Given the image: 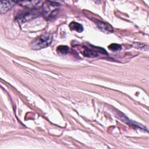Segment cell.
<instances>
[{"label":"cell","mask_w":149,"mask_h":149,"mask_svg":"<svg viewBox=\"0 0 149 149\" xmlns=\"http://www.w3.org/2000/svg\"><path fill=\"white\" fill-rule=\"evenodd\" d=\"M69 48L66 45H59L56 49L57 52L59 55H66L69 52Z\"/></svg>","instance_id":"cell-7"},{"label":"cell","mask_w":149,"mask_h":149,"mask_svg":"<svg viewBox=\"0 0 149 149\" xmlns=\"http://www.w3.org/2000/svg\"><path fill=\"white\" fill-rule=\"evenodd\" d=\"M108 48L109 50L112 51H119L120 49H121L122 47L120 45L118 44H115V43H113L110 44L108 46Z\"/></svg>","instance_id":"cell-8"},{"label":"cell","mask_w":149,"mask_h":149,"mask_svg":"<svg viewBox=\"0 0 149 149\" xmlns=\"http://www.w3.org/2000/svg\"><path fill=\"white\" fill-rule=\"evenodd\" d=\"M52 36L45 33L37 37L31 43L30 46L33 49L38 50L48 47L52 41Z\"/></svg>","instance_id":"cell-1"},{"label":"cell","mask_w":149,"mask_h":149,"mask_svg":"<svg viewBox=\"0 0 149 149\" xmlns=\"http://www.w3.org/2000/svg\"><path fill=\"white\" fill-rule=\"evenodd\" d=\"M69 28L72 30L77 31L78 33H81L84 30L83 27L82 26V25L81 24L75 22H72L70 23Z\"/></svg>","instance_id":"cell-5"},{"label":"cell","mask_w":149,"mask_h":149,"mask_svg":"<svg viewBox=\"0 0 149 149\" xmlns=\"http://www.w3.org/2000/svg\"><path fill=\"white\" fill-rule=\"evenodd\" d=\"M17 2L12 1H2L0 2V13L3 14L9 11Z\"/></svg>","instance_id":"cell-4"},{"label":"cell","mask_w":149,"mask_h":149,"mask_svg":"<svg viewBox=\"0 0 149 149\" xmlns=\"http://www.w3.org/2000/svg\"><path fill=\"white\" fill-rule=\"evenodd\" d=\"M94 49H93L92 48H85V49L83 51V55L86 56V57H88V58H95V57H97L99 56L100 55V52L105 54H107V52H106V51L105 49H104L103 48H100L99 50L97 51V49H98V47H94Z\"/></svg>","instance_id":"cell-2"},{"label":"cell","mask_w":149,"mask_h":149,"mask_svg":"<svg viewBox=\"0 0 149 149\" xmlns=\"http://www.w3.org/2000/svg\"><path fill=\"white\" fill-rule=\"evenodd\" d=\"M95 23L97 24L99 29L105 33H111L113 31L112 26L108 23L100 20H96Z\"/></svg>","instance_id":"cell-3"},{"label":"cell","mask_w":149,"mask_h":149,"mask_svg":"<svg viewBox=\"0 0 149 149\" xmlns=\"http://www.w3.org/2000/svg\"><path fill=\"white\" fill-rule=\"evenodd\" d=\"M134 47L140 49H143L144 51H148V46L145 45L144 44L141 43V42H135L134 43Z\"/></svg>","instance_id":"cell-9"},{"label":"cell","mask_w":149,"mask_h":149,"mask_svg":"<svg viewBox=\"0 0 149 149\" xmlns=\"http://www.w3.org/2000/svg\"><path fill=\"white\" fill-rule=\"evenodd\" d=\"M41 2V1H22V2H18L17 3H20L22 6L27 7V8H34L36 6H37L39 3Z\"/></svg>","instance_id":"cell-6"}]
</instances>
